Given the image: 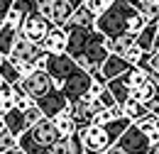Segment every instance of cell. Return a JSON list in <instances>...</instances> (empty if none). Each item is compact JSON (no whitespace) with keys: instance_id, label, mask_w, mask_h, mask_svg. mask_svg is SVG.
<instances>
[{"instance_id":"cell-1","label":"cell","mask_w":159,"mask_h":154,"mask_svg":"<svg viewBox=\"0 0 159 154\" xmlns=\"http://www.w3.org/2000/svg\"><path fill=\"white\" fill-rule=\"evenodd\" d=\"M110 39L105 34H100L96 27L86 29V27H69L66 29V54L76 61V66L91 71L100 66L105 57L110 54L108 49Z\"/></svg>"},{"instance_id":"cell-2","label":"cell","mask_w":159,"mask_h":154,"mask_svg":"<svg viewBox=\"0 0 159 154\" xmlns=\"http://www.w3.org/2000/svg\"><path fill=\"white\" fill-rule=\"evenodd\" d=\"M147 20L142 17L135 0H110V5L96 17V29L108 39L118 37V34H137L144 27Z\"/></svg>"},{"instance_id":"cell-3","label":"cell","mask_w":159,"mask_h":154,"mask_svg":"<svg viewBox=\"0 0 159 154\" xmlns=\"http://www.w3.org/2000/svg\"><path fill=\"white\" fill-rule=\"evenodd\" d=\"M130 122H132V120H127V117L122 115V117H118V120H108L105 125H93V122H91V125L81 127L79 135H81V142H83V149H86V152L103 154L125 132V127H127Z\"/></svg>"},{"instance_id":"cell-4","label":"cell","mask_w":159,"mask_h":154,"mask_svg":"<svg viewBox=\"0 0 159 154\" xmlns=\"http://www.w3.org/2000/svg\"><path fill=\"white\" fill-rule=\"evenodd\" d=\"M57 137H59V132H57L52 117H42L39 122H34L17 137V147H22L27 154H44L57 142Z\"/></svg>"},{"instance_id":"cell-5","label":"cell","mask_w":159,"mask_h":154,"mask_svg":"<svg viewBox=\"0 0 159 154\" xmlns=\"http://www.w3.org/2000/svg\"><path fill=\"white\" fill-rule=\"evenodd\" d=\"M17 83L22 86V91L32 98V100H39V98H44L47 93H52V91L57 88V83L52 81V76H49L44 69H32V71H30L27 76H22Z\"/></svg>"},{"instance_id":"cell-6","label":"cell","mask_w":159,"mask_h":154,"mask_svg":"<svg viewBox=\"0 0 159 154\" xmlns=\"http://www.w3.org/2000/svg\"><path fill=\"white\" fill-rule=\"evenodd\" d=\"M91 74L86 71V69H81V66H76L69 76L64 78L59 83V91L64 93V98L69 100V103H74V100H79L81 96H86V91H88V86H91Z\"/></svg>"},{"instance_id":"cell-7","label":"cell","mask_w":159,"mask_h":154,"mask_svg":"<svg viewBox=\"0 0 159 154\" xmlns=\"http://www.w3.org/2000/svg\"><path fill=\"white\" fill-rule=\"evenodd\" d=\"M49 27H52V22L44 17V15H39V12L34 10V12H27V15L22 17L17 32H20L25 39H30V42L39 44L42 39H44V34L49 32Z\"/></svg>"},{"instance_id":"cell-8","label":"cell","mask_w":159,"mask_h":154,"mask_svg":"<svg viewBox=\"0 0 159 154\" xmlns=\"http://www.w3.org/2000/svg\"><path fill=\"white\" fill-rule=\"evenodd\" d=\"M74 69H76V61L69 57L66 52H64V54H47V59H44V71L52 76V81L57 83V88H59V83L69 76Z\"/></svg>"},{"instance_id":"cell-9","label":"cell","mask_w":159,"mask_h":154,"mask_svg":"<svg viewBox=\"0 0 159 154\" xmlns=\"http://www.w3.org/2000/svg\"><path fill=\"white\" fill-rule=\"evenodd\" d=\"M120 147L125 149L127 154H144L147 149H149V142H147V137L139 132V127L135 125V122H130L127 127H125V132L115 139Z\"/></svg>"},{"instance_id":"cell-10","label":"cell","mask_w":159,"mask_h":154,"mask_svg":"<svg viewBox=\"0 0 159 154\" xmlns=\"http://www.w3.org/2000/svg\"><path fill=\"white\" fill-rule=\"evenodd\" d=\"M96 110H100V108L96 105V100L91 96H81L79 100H74V103H71V117H74V122H76V130L91 125Z\"/></svg>"},{"instance_id":"cell-11","label":"cell","mask_w":159,"mask_h":154,"mask_svg":"<svg viewBox=\"0 0 159 154\" xmlns=\"http://www.w3.org/2000/svg\"><path fill=\"white\" fill-rule=\"evenodd\" d=\"M39 47L47 54H64L66 52V29L59 25H52L49 32L44 34V39L39 42Z\"/></svg>"},{"instance_id":"cell-12","label":"cell","mask_w":159,"mask_h":154,"mask_svg":"<svg viewBox=\"0 0 159 154\" xmlns=\"http://www.w3.org/2000/svg\"><path fill=\"white\" fill-rule=\"evenodd\" d=\"M37 105H39V110L44 113V117H54L57 113H61L66 105H69V100L64 98V93H61L59 88H54L52 93H47L44 98H39V100H34Z\"/></svg>"},{"instance_id":"cell-13","label":"cell","mask_w":159,"mask_h":154,"mask_svg":"<svg viewBox=\"0 0 159 154\" xmlns=\"http://www.w3.org/2000/svg\"><path fill=\"white\" fill-rule=\"evenodd\" d=\"M49 152L52 154H86L79 130H76L74 135H69V137H57V142L49 147Z\"/></svg>"},{"instance_id":"cell-14","label":"cell","mask_w":159,"mask_h":154,"mask_svg":"<svg viewBox=\"0 0 159 154\" xmlns=\"http://www.w3.org/2000/svg\"><path fill=\"white\" fill-rule=\"evenodd\" d=\"M83 0H52V25H59L64 27L66 25V20L74 15V10L79 7Z\"/></svg>"},{"instance_id":"cell-15","label":"cell","mask_w":159,"mask_h":154,"mask_svg":"<svg viewBox=\"0 0 159 154\" xmlns=\"http://www.w3.org/2000/svg\"><path fill=\"white\" fill-rule=\"evenodd\" d=\"M127 69H130V64L120 57V54H113V52H110V54L105 57V61L98 66V71L103 74V78H105V81L120 76V74H122V71H127Z\"/></svg>"},{"instance_id":"cell-16","label":"cell","mask_w":159,"mask_h":154,"mask_svg":"<svg viewBox=\"0 0 159 154\" xmlns=\"http://www.w3.org/2000/svg\"><path fill=\"white\" fill-rule=\"evenodd\" d=\"M52 122H54V127H57L59 137L74 135V132H76V122H74V117H71V103H69L61 113H57V115L52 117Z\"/></svg>"},{"instance_id":"cell-17","label":"cell","mask_w":159,"mask_h":154,"mask_svg":"<svg viewBox=\"0 0 159 154\" xmlns=\"http://www.w3.org/2000/svg\"><path fill=\"white\" fill-rule=\"evenodd\" d=\"M2 117H5V130H7L10 135L20 137L22 132L27 130L25 115H22V110H17V108H10V110H5V113H2Z\"/></svg>"},{"instance_id":"cell-18","label":"cell","mask_w":159,"mask_h":154,"mask_svg":"<svg viewBox=\"0 0 159 154\" xmlns=\"http://www.w3.org/2000/svg\"><path fill=\"white\" fill-rule=\"evenodd\" d=\"M139 127V132L147 137V142L149 144H154V142H159V117L152 115V113H147L144 117H139L137 122H135Z\"/></svg>"},{"instance_id":"cell-19","label":"cell","mask_w":159,"mask_h":154,"mask_svg":"<svg viewBox=\"0 0 159 154\" xmlns=\"http://www.w3.org/2000/svg\"><path fill=\"white\" fill-rule=\"evenodd\" d=\"M69 27H86V29H91V27H96V15H91V12L83 7V2H81L79 7L74 10V15L66 20L64 29H69Z\"/></svg>"},{"instance_id":"cell-20","label":"cell","mask_w":159,"mask_h":154,"mask_svg":"<svg viewBox=\"0 0 159 154\" xmlns=\"http://www.w3.org/2000/svg\"><path fill=\"white\" fill-rule=\"evenodd\" d=\"M105 88L113 93L115 103H125V100L130 98V88H127V83L122 81V76H115V78H110V81H105Z\"/></svg>"},{"instance_id":"cell-21","label":"cell","mask_w":159,"mask_h":154,"mask_svg":"<svg viewBox=\"0 0 159 154\" xmlns=\"http://www.w3.org/2000/svg\"><path fill=\"white\" fill-rule=\"evenodd\" d=\"M120 108H122V115L127 117V120H132V122H137L139 117L147 115V108H144V103H137L135 98H127L125 103H120Z\"/></svg>"},{"instance_id":"cell-22","label":"cell","mask_w":159,"mask_h":154,"mask_svg":"<svg viewBox=\"0 0 159 154\" xmlns=\"http://www.w3.org/2000/svg\"><path fill=\"white\" fill-rule=\"evenodd\" d=\"M15 37H17V27H10V25L2 22V27H0V54L2 57L10 54V49L15 44Z\"/></svg>"},{"instance_id":"cell-23","label":"cell","mask_w":159,"mask_h":154,"mask_svg":"<svg viewBox=\"0 0 159 154\" xmlns=\"http://www.w3.org/2000/svg\"><path fill=\"white\" fill-rule=\"evenodd\" d=\"M154 91H157V86H154V83H152L149 78H144L142 83H137V86H135V88L130 91V98H135L137 103H147L149 98L154 96Z\"/></svg>"},{"instance_id":"cell-24","label":"cell","mask_w":159,"mask_h":154,"mask_svg":"<svg viewBox=\"0 0 159 154\" xmlns=\"http://www.w3.org/2000/svg\"><path fill=\"white\" fill-rule=\"evenodd\" d=\"M0 78L7 81V83H17V81H20V71H17V66H15L7 57L0 61Z\"/></svg>"},{"instance_id":"cell-25","label":"cell","mask_w":159,"mask_h":154,"mask_svg":"<svg viewBox=\"0 0 159 154\" xmlns=\"http://www.w3.org/2000/svg\"><path fill=\"white\" fill-rule=\"evenodd\" d=\"M132 42H135L132 34H118V37H113L110 42H108V49H110L113 54H120V57H122V54H125V49H127Z\"/></svg>"},{"instance_id":"cell-26","label":"cell","mask_w":159,"mask_h":154,"mask_svg":"<svg viewBox=\"0 0 159 154\" xmlns=\"http://www.w3.org/2000/svg\"><path fill=\"white\" fill-rule=\"evenodd\" d=\"M12 83H7V81H2L0 83V113H5V110H10V108H15V103H12Z\"/></svg>"},{"instance_id":"cell-27","label":"cell","mask_w":159,"mask_h":154,"mask_svg":"<svg viewBox=\"0 0 159 154\" xmlns=\"http://www.w3.org/2000/svg\"><path fill=\"white\" fill-rule=\"evenodd\" d=\"M135 7L142 12V17L147 20V22L159 17V2L157 0H154V2H139V0H135Z\"/></svg>"},{"instance_id":"cell-28","label":"cell","mask_w":159,"mask_h":154,"mask_svg":"<svg viewBox=\"0 0 159 154\" xmlns=\"http://www.w3.org/2000/svg\"><path fill=\"white\" fill-rule=\"evenodd\" d=\"M142 57H144V52L139 49L135 42H132V44H130V47L125 49V54H122V59H125V61H127L130 66H137L139 61H142Z\"/></svg>"},{"instance_id":"cell-29","label":"cell","mask_w":159,"mask_h":154,"mask_svg":"<svg viewBox=\"0 0 159 154\" xmlns=\"http://www.w3.org/2000/svg\"><path fill=\"white\" fill-rule=\"evenodd\" d=\"M22 115H25V122H27V127H32L34 122H39L42 117H44V113L39 110V105H37V103H32L27 110H22Z\"/></svg>"},{"instance_id":"cell-30","label":"cell","mask_w":159,"mask_h":154,"mask_svg":"<svg viewBox=\"0 0 159 154\" xmlns=\"http://www.w3.org/2000/svg\"><path fill=\"white\" fill-rule=\"evenodd\" d=\"M108 5H110V0H83V7H86L91 15H96V17H98Z\"/></svg>"},{"instance_id":"cell-31","label":"cell","mask_w":159,"mask_h":154,"mask_svg":"<svg viewBox=\"0 0 159 154\" xmlns=\"http://www.w3.org/2000/svg\"><path fill=\"white\" fill-rule=\"evenodd\" d=\"M22 17H25V12L22 10H17L15 5H10V10H7V15H5V25H10V27H20V22H22Z\"/></svg>"},{"instance_id":"cell-32","label":"cell","mask_w":159,"mask_h":154,"mask_svg":"<svg viewBox=\"0 0 159 154\" xmlns=\"http://www.w3.org/2000/svg\"><path fill=\"white\" fill-rule=\"evenodd\" d=\"M15 144H17V137H15V135H10L7 130L0 132V154H5L7 149H12Z\"/></svg>"},{"instance_id":"cell-33","label":"cell","mask_w":159,"mask_h":154,"mask_svg":"<svg viewBox=\"0 0 159 154\" xmlns=\"http://www.w3.org/2000/svg\"><path fill=\"white\" fill-rule=\"evenodd\" d=\"M93 100H96V105H98V108H110V105H115V98H113V93H110L108 88H103Z\"/></svg>"},{"instance_id":"cell-34","label":"cell","mask_w":159,"mask_h":154,"mask_svg":"<svg viewBox=\"0 0 159 154\" xmlns=\"http://www.w3.org/2000/svg\"><path fill=\"white\" fill-rule=\"evenodd\" d=\"M34 5H37V12H39V15H44L47 20L52 17V0H34ZM49 22H52V20H49Z\"/></svg>"},{"instance_id":"cell-35","label":"cell","mask_w":159,"mask_h":154,"mask_svg":"<svg viewBox=\"0 0 159 154\" xmlns=\"http://www.w3.org/2000/svg\"><path fill=\"white\" fill-rule=\"evenodd\" d=\"M144 108H147V113H152V115H157V117H159V88L154 91V96H152L147 103H144Z\"/></svg>"},{"instance_id":"cell-36","label":"cell","mask_w":159,"mask_h":154,"mask_svg":"<svg viewBox=\"0 0 159 154\" xmlns=\"http://www.w3.org/2000/svg\"><path fill=\"white\" fill-rule=\"evenodd\" d=\"M142 61L149 66V69H154V71H159V49H154V52H149V54H144L142 57Z\"/></svg>"},{"instance_id":"cell-37","label":"cell","mask_w":159,"mask_h":154,"mask_svg":"<svg viewBox=\"0 0 159 154\" xmlns=\"http://www.w3.org/2000/svg\"><path fill=\"white\" fill-rule=\"evenodd\" d=\"M10 5H12V0H0V22L5 20L7 10H10Z\"/></svg>"},{"instance_id":"cell-38","label":"cell","mask_w":159,"mask_h":154,"mask_svg":"<svg viewBox=\"0 0 159 154\" xmlns=\"http://www.w3.org/2000/svg\"><path fill=\"white\" fill-rule=\"evenodd\" d=\"M103 154H127V152H125V149L120 147L118 142H113V144H110V147H108V149H105Z\"/></svg>"},{"instance_id":"cell-39","label":"cell","mask_w":159,"mask_h":154,"mask_svg":"<svg viewBox=\"0 0 159 154\" xmlns=\"http://www.w3.org/2000/svg\"><path fill=\"white\" fill-rule=\"evenodd\" d=\"M144 154H159V142H154V144H149V149Z\"/></svg>"},{"instance_id":"cell-40","label":"cell","mask_w":159,"mask_h":154,"mask_svg":"<svg viewBox=\"0 0 159 154\" xmlns=\"http://www.w3.org/2000/svg\"><path fill=\"white\" fill-rule=\"evenodd\" d=\"M5 154H27V152H25L22 147H17V144H15L12 149H7V152H5Z\"/></svg>"},{"instance_id":"cell-41","label":"cell","mask_w":159,"mask_h":154,"mask_svg":"<svg viewBox=\"0 0 159 154\" xmlns=\"http://www.w3.org/2000/svg\"><path fill=\"white\" fill-rule=\"evenodd\" d=\"M5 130V117H2V113H0V132Z\"/></svg>"},{"instance_id":"cell-42","label":"cell","mask_w":159,"mask_h":154,"mask_svg":"<svg viewBox=\"0 0 159 154\" xmlns=\"http://www.w3.org/2000/svg\"><path fill=\"white\" fill-rule=\"evenodd\" d=\"M2 59H5V57H2V54H0V61H2Z\"/></svg>"},{"instance_id":"cell-43","label":"cell","mask_w":159,"mask_h":154,"mask_svg":"<svg viewBox=\"0 0 159 154\" xmlns=\"http://www.w3.org/2000/svg\"><path fill=\"white\" fill-rule=\"evenodd\" d=\"M86 154H96V152H86Z\"/></svg>"},{"instance_id":"cell-44","label":"cell","mask_w":159,"mask_h":154,"mask_svg":"<svg viewBox=\"0 0 159 154\" xmlns=\"http://www.w3.org/2000/svg\"><path fill=\"white\" fill-rule=\"evenodd\" d=\"M44 154H52V152H44Z\"/></svg>"},{"instance_id":"cell-45","label":"cell","mask_w":159,"mask_h":154,"mask_svg":"<svg viewBox=\"0 0 159 154\" xmlns=\"http://www.w3.org/2000/svg\"><path fill=\"white\" fill-rule=\"evenodd\" d=\"M0 27H2V22H0Z\"/></svg>"}]
</instances>
